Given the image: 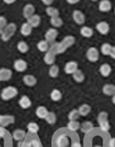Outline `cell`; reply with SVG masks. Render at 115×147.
Here are the masks:
<instances>
[{
    "mask_svg": "<svg viewBox=\"0 0 115 147\" xmlns=\"http://www.w3.org/2000/svg\"><path fill=\"white\" fill-rule=\"evenodd\" d=\"M98 124L101 130L103 131L108 132L110 129V124L108 120L100 122L98 123Z\"/></svg>",
    "mask_w": 115,
    "mask_h": 147,
    "instance_id": "obj_39",
    "label": "cell"
},
{
    "mask_svg": "<svg viewBox=\"0 0 115 147\" xmlns=\"http://www.w3.org/2000/svg\"><path fill=\"white\" fill-rule=\"evenodd\" d=\"M0 147H1V145H0Z\"/></svg>",
    "mask_w": 115,
    "mask_h": 147,
    "instance_id": "obj_53",
    "label": "cell"
},
{
    "mask_svg": "<svg viewBox=\"0 0 115 147\" xmlns=\"http://www.w3.org/2000/svg\"><path fill=\"white\" fill-rule=\"evenodd\" d=\"M13 75L12 71L7 68H0V82H7L10 80Z\"/></svg>",
    "mask_w": 115,
    "mask_h": 147,
    "instance_id": "obj_11",
    "label": "cell"
},
{
    "mask_svg": "<svg viewBox=\"0 0 115 147\" xmlns=\"http://www.w3.org/2000/svg\"><path fill=\"white\" fill-rule=\"evenodd\" d=\"M114 14H115V8H114Z\"/></svg>",
    "mask_w": 115,
    "mask_h": 147,
    "instance_id": "obj_52",
    "label": "cell"
},
{
    "mask_svg": "<svg viewBox=\"0 0 115 147\" xmlns=\"http://www.w3.org/2000/svg\"><path fill=\"white\" fill-rule=\"evenodd\" d=\"M67 128L72 131H76L80 128V124L77 120L74 121H70L67 124Z\"/></svg>",
    "mask_w": 115,
    "mask_h": 147,
    "instance_id": "obj_34",
    "label": "cell"
},
{
    "mask_svg": "<svg viewBox=\"0 0 115 147\" xmlns=\"http://www.w3.org/2000/svg\"><path fill=\"white\" fill-rule=\"evenodd\" d=\"M46 13L47 14V15L50 17V18H55V17H57L60 15V11L55 7L49 6L47 7L46 9Z\"/></svg>",
    "mask_w": 115,
    "mask_h": 147,
    "instance_id": "obj_30",
    "label": "cell"
},
{
    "mask_svg": "<svg viewBox=\"0 0 115 147\" xmlns=\"http://www.w3.org/2000/svg\"><path fill=\"white\" fill-rule=\"evenodd\" d=\"M17 49L19 52L25 54L28 52L29 49H30V47H29L28 45L25 41H20L18 43Z\"/></svg>",
    "mask_w": 115,
    "mask_h": 147,
    "instance_id": "obj_32",
    "label": "cell"
},
{
    "mask_svg": "<svg viewBox=\"0 0 115 147\" xmlns=\"http://www.w3.org/2000/svg\"><path fill=\"white\" fill-rule=\"evenodd\" d=\"M35 11V7L33 4L28 3L26 4L23 9V16L25 18L28 19L34 14Z\"/></svg>",
    "mask_w": 115,
    "mask_h": 147,
    "instance_id": "obj_13",
    "label": "cell"
},
{
    "mask_svg": "<svg viewBox=\"0 0 115 147\" xmlns=\"http://www.w3.org/2000/svg\"><path fill=\"white\" fill-rule=\"evenodd\" d=\"M14 121H15V118L14 116L0 114V127H6L11 124H13Z\"/></svg>",
    "mask_w": 115,
    "mask_h": 147,
    "instance_id": "obj_6",
    "label": "cell"
},
{
    "mask_svg": "<svg viewBox=\"0 0 115 147\" xmlns=\"http://www.w3.org/2000/svg\"><path fill=\"white\" fill-rule=\"evenodd\" d=\"M16 30L17 25L15 24L13 22L8 24L1 35V40L4 42L8 41L15 34Z\"/></svg>",
    "mask_w": 115,
    "mask_h": 147,
    "instance_id": "obj_3",
    "label": "cell"
},
{
    "mask_svg": "<svg viewBox=\"0 0 115 147\" xmlns=\"http://www.w3.org/2000/svg\"><path fill=\"white\" fill-rule=\"evenodd\" d=\"M112 58H113V59L115 60V46H113L112 47V51H111V53H110V55Z\"/></svg>",
    "mask_w": 115,
    "mask_h": 147,
    "instance_id": "obj_46",
    "label": "cell"
},
{
    "mask_svg": "<svg viewBox=\"0 0 115 147\" xmlns=\"http://www.w3.org/2000/svg\"><path fill=\"white\" fill-rule=\"evenodd\" d=\"M80 33L83 37L91 38L93 34V31L91 28L87 26H84L80 29Z\"/></svg>",
    "mask_w": 115,
    "mask_h": 147,
    "instance_id": "obj_26",
    "label": "cell"
},
{
    "mask_svg": "<svg viewBox=\"0 0 115 147\" xmlns=\"http://www.w3.org/2000/svg\"><path fill=\"white\" fill-rule=\"evenodd\" d=\"M68 147H69V146H68Z\"/></svg>",
    "mask_w": 115,
    "mask_h": 147,
    "instance_id": "obj_54",
    "label": "cell"
},
{
    "mask_svg": "<svg viewBox=\"0 0 115 147\" xmlns=\"http://www.w3.org/2000/svg\"><path fill=\"white\" fill-rule=\"evenodd\" d=\"M50 24L55 28H60L64 24L62 19L60 16L50 18Z\"/></svg>",
    "mask_w": 115,
    "mask_h": 147,
    "instance_id": "obj_35",
    "label": "cell"
},
{
    "mask_svg": "<svg viewBox=\"0 0 115 147\" xmlns=\"http://www.w3.org/2000/svg\"><path fill=\"white\" fill-rule=\"evenodd\" d=\"M57 147H68L70 139L66 135H61L57 138L56 140Z\"/></svg>",
    "mask_w": 115,
    "mask_h": 147,
    "instance_id": "obj_12",
    "label": "cell"
},
{
    "mask_svg": "<svg viewBox=\"0 0 115 147\" xmlns=\"http://www.w3.org/2000/svg\"><path fill=\"white\" fill-rule=\"evenodd\" d=\"M25 147H41V144L37 139H32L28 143L25 142Z\"/></svg>",
    "mask_w": 115,
    "mask_h": 147,
    "instance_id": "obj_42",
    "label": "cell"
},
{
    "mask_svg": "<svg viewBox=\"0 0 115 147\" xmlns=\"http://www.w3.org/2000/svg\"><path fill=\"white\" fill-rule=\"evenodd\" d=\"M50 99H51L53 101L58 102L61 100V99H62V94L60 90L55 89L51 92V93H50Z\"/></svg>",
    "mask_w": 115,
    "mask_h": 147,
    "instance_id": "obj_28",
    "label": "cell"
},
{
    "mask_svg": "<svg viewBox=\"0 0 115 147\" xmlns=\"http://www.w3.org/2000/svg\"><path fill=\"white\" fill-rule=\"evenodd\" d=\"M73 20L75 22V23L78 25H83L85 22L86 18L85 14L82 11L78 10H75L73 12Z\"/></svg>",
    "mask_w": 115,
    "mask_h": 147,
    "instance_id": "obj_5",
    "label": "cell"
},
{
    "mask_svg": "<svg viewBox=\"0 0 115 147\" xmlns=\"http://www.w3.org/2000/svg\"><path fill=\"white\" fill-rule=\"evenodd\" d=\"M18 90L16 87L10 86L3 89L1 93V98L3 100L8 101L15 98L18 94Z\"/></svg>",
    "mask_w": 115,
    "mask_h": 147,
    "instance_id": "obj_2",
    "label": "cell"
},
{
    "mask_svg": "<svg viewBox=\"0 0 115 147\" xmlns=\"http://www.w3.org/2000/svg\"><path fill=\"white\" fill-rule=\"evenodd\" d=\"M80 117V115L78 113V109H72L68 115V118L70 121L77 120Z\"/></svg>",
    "mask_w": 115,
    "mask_h": 147,
    "instance_id": "obj_37",
    "label": "cell"
},
{
    "mask_svg": "<svg viewBox=\"0 0 115 147\" xmlns=\"http://www.w3.org/2000/svg\"><path fill=\"white\" fill-rule=\"evenodd\" d=\"M76 42L74 36L67 35L60 42H54L50 47L49 50L56 55L64 53L68 48L73 46Z\"/></svg>",
    "mask_w": 115,
    "mask_h": 147,
    "instance_id": "obj_1",
    "label": "cell"
},
{
    "mask_svg": "<svg viewBox=\"0 0 115 147\" xmlns=\"http://www.w3.org/2000/svg\"><path fill=\"white\" fill-rule=\"evenodd\" d=\"M93 147H103V146H101V145H95V146H94Z\"/></svg>",
    "mask_w": 115,
    "mask_h": 147,
    "instance_id": "obj_51",
    "label": "cell"
},
{
    "mask_svg": "<svg viewBox=\"0 0 115 147\" xmlns=\"http://www.w3.org/2000/svg\"><path fill=\"white\" fill-rule=\"evenodd\" d=\"M24 84L28 87H33L37 83V80L35 77L31 74H26L23 77Z\"/></svg>",
    "mask_w": 115,
    "mask_h": 147,
    "instance_id": "obj_18",
    "label": "cell"
},
{
    "mask_svg": "<svg viewBox=\"0 0 115 147\" xmlns=\"http://www.w3.org/2000/svg\"><path fill=\"white\" fill-rule=\"evenodd\" d=\"M86 58L91 62H96L99 58V53L98 49L95 47H91L86 51Z\"/></svg>",
    "mask_w": 115,
    "mask_h": 147,
    "instance_id": "obj_4",
    "label": "cell"
},
{
    "mask_svg": "<svg viewBox=\"0 0 115 147\" xmlns=\"http://www.w3.org/2000/svg\"><path fill=\"white\" fill-rule=\"evenodd\" d=\"M67 2L70 4H75L79 2L78 0H67Z\"/></svg>",
    "mask_w": 115,
    "mask_h": 147,
    "instance_id": "obj_48",
    "label": "cell"
},
{
    "mask_svg": "<svg viewBox=\"0 0 115 147\" xmlns=\"http://www.w3.org/2000/svg\"><path fill=\"white\" fill-rule=\"evenodd\" d=\"M108 116H109V115H108V113L106 111L100 112L97 116L98 123L101 122L103 121L108 120Z\"/></svg>",
    "mask_w": 115,
    "mask_h": 147,
    "instance_id": "obj_41",
    "label": "cell"
},
{
    "mask_svg": "<svg viewBox=\"0 0 115 147\" xmlns=\"http://www.w3.org/2000/svg\"><path fill=\"white\" fill-rule=\"evenodd\" d=\"M19 105L20 107L24 109L30 108L32 105V102L26 95H23L19 100Z\"/></svg>",
    "mask_w": 115,
    "mask_h": 147,
    "instance_id": "obj_21",
    "label": "cell"
},
{
    "mask_svg": "<svg viewBox=\"0 0 115 147\" xmlns=\"http://www.w3.org/2000/svg\"><path fill=\"white\" fill-rule=\"evenodd\" d=\"M56 59V55L52 51L49 50L45 53L43 60L46 64L48 65H52L54 64Z\"/></svg>",
    "mask_w": 115,
    "mask_h": 147,
    "instance_id": "obj_16",
    "label": "cell"
},
{
    "mask_svg": "<svg viewBox=\"0 0 115 147\" xmlns=\"http://www.w3.org/2000/svg\"><path fill=\"white\" fill-rule=\"evenodd\" d=\"M7 25L8 24L6 18L3 16H0V35H1Z\"/></svg>",
    "mask_w": 115,
    "mask_h": 147,
    "instance_id": "obj_40",
    "label": "cell"
},
{
    "mask_svg": "<svg viewBox=\"0 0 115 147\" xmlns=\"http://www.w3.org/2000/svg\"><path fill=\"white\" fill-rule=\"evenodd\" d=\"M112 103H113V104L115 105V95H114L113 96H112Z\"/></svg>",
    "mask_w": 115,
    "mask_h": 147,
    "instance_id": "obj_50",
    "label": "cell"
},
{
    "mask_svg": "<svg viewBox=\"0 0 115 147\" xmlns=\"http://www.w3.org/2000/svg\"><path fill=\"white\" fill-rule=\"evenodd\" d=\"M7 133V130L3 127H0V138H4Z\"/></svg>",
    "mask_w": 115,
    "mask_h": 147,
    "instance_id": "obj_43",
    "label": "cell"
},
{
    "mask_svg": "<svg viewBox=\"0 0 115 147\" xmlns=\"http://www.w3.org/2000/svg\"><path fill=\"white\" fill-rule=\"evenodd\" d=\"M91 107L86 104H83L81 106L79 107L78 111L79 114H80V116L82 117H86L87 116L91 111Z\"/></svg>",
    "mask_w": 115,
    "mask_h": 147,
    "instance_id": "obj_25",
    "label": "cell"
},
{
    "mask_svg": "<svg viewBox=\"0 0 115 147\" xmlns=\"http://www.w3.org/2000/svg\"><path fill=\"white\" fill-rule=\"evenodd\" d=\"M13 67L17 72H23L27 69L28 64L27 62L22 59H18L14 61Z\"/></svg>",
    "mask_w": 115,
    "mask_h": 147,
    "instance_id": "obj_8",
    "label": "cell"
},
{
    "mask_svg": "<svg viewBox=\"0 0 115 147\" xmlns=\"http://www.w3.org/2000/svg\"><path fill=\"white\" fill-rule=\"evenodd\" d=\"M49 111L44 106H39L35 110V114L40 119H45Z\"/></svg>",
    "mask_w": 115,
    "mask_h": 147,
    "instance_id": "obj_22",
    "label": "cell"
},
{
    "mask_svg": "<svg viewBox=\"0 0 115 147\" xmlns=\"http://www.w3.org/2000/svg\"><path fill=\"white\" fill-rule=\"evenodd\" d=\"M78 69V63L74 61H69L65 65L64 71L67 74H72Z\"/></svg>",
    "mask_w": 115,
    "mask_h": 147,
    "instance_id": "obj_10",
    "label": "cell"
},
{
    "mask_svg": "<svg viewBox=\"0 0 115 147\" xmlns=\"http://www.w3.org/2000/svg\"><path fill=\"white\" fill-rule=\"evenodd\" d=\"M45 120L46 122L49 124L53 125L56 123L57 119H56V115L53 112H49L47 117H46Z\"/></svg>",
    "mask_w": 115,
    "mask_h": 147,
    "instance_id": "obj_38",
    "label": "cell"
},
{
    "mask_svg": "<svg viewBox=\"0 0 115 147\" xmlns=\"http://www.w3.org/2000/svg\"><path fill=\"white\" fill-rule=\"evenodd\" d=\"M112 3L109 0H102L98 5V9L101 12H108L112 10Z\"/></svg>",
    "mask_w": 115,
    "mask_h": 147,
    "instance_id": "obj_20",
    "label": "cell"
},
{
    "mask_svg": "<svg viewBox=\"0 0 115 147\" xmlns=\"http://www.w3.org/2000/svg\"><path fill=\"white\" fill-rule=\"evenodd\" d=\"M109 146L115 147V137L110 139V140L109 141Z\"/></svg>",
    "mask_w": 115,
    "mask_h": 147,
    "instance_id": "obj_45",
    "label": "cell"
},
{
    "mask_svg": "<svg viewBox=\"0 0 115 147\" xmlns=\"http://www.w3.org/2000/svg\"><path fill=\"white\" fill-rule=\"evenodd\" d=\"M73 78L76 83H81L85 80V76L82 71L78 69L73 74Z\"/></svg>",
    "mask_w": 115,
    "mask_h": 147,
    "instance_id": "obj_27",
    "label": "cell"
},
{
    "mask_svg": "<svg viewBox=\"0 0 115 147\" xmlns=\"http://www.w3.org/2000/svg\"><path fill=\"white\" fill-rule=\"evenodd\" d=\"M49 44V43L46 40H41L37 44V49L41 52L46 53L50 49Z\"/></svg>",
    "mask_w": 115,
    "mask_h": 147,
    "instance_id": "obj_31",
    "label": "cell"
},
{
    "mask_svg": "<svg viewBox=\"0 0 115 147\" xmlns=\"http://www.w3.org/2000/svg\"><path fill=\"white\" fill-rule=\"evenodd\" d=\"M32 31V28L31 25H29L27 22L24 23L22 25L20 29V32L23 36H27L30 35Z\"/></svg>",
    "mask_w": 115,
    "mask_h": 147,
    "instance_id": "obj_24",
    "label": "cell"
},
{
    "mask_svg": "<svg viewBox=\"0 0 115 147\" xmlns=\"http://www.w3.org/2000/svg\"><path fill=\"white\" fill-rule=\"evenodd\" d=\"M71 147H82V145L79 142L76 141V142H73V144H72Z\"/></svg>",
    "mask_w": 115,
    "mask_h": 147,
    "instance_id": "obj_47",
    "label": "cell"
},
{
    "mask_svg": "<svg viewBox=\"0 0 115 147\" xmlns=\"http://www.w3.org/2000/svg\"><path fill=\"white\" fill-rule=\"evenodd\" d=\"M4 2L7 4H12L14 3H15L16 1H14V0H4Z\"/></svg>",
    "mask_w": 115,
    "mask_h": 147,
    "instance_id": "obj_49",
    "label": "cell"
},
{
    "mask_svg": "<svg viewBox=\"0 0 115 147\" xmlns=\"http://www.w3.org/2000/svg\"><path fill=\"white\" fill-rule=\"evenodd\" d=\"M93 129V124L90 121H85L80 124V130L83 134H88Z\"/></svg>",
    "mask_w": 115,
    "mask_h": 147,
    "instance_id": "obj_23",
    "label": "cell"
},
{
    "mask_svg": "<svg viewBox=\"0 0 115 147\" xmlns=\"http://www.w3.org/2000/svg\"><path fill=\"white\" fill-rule=\"evenodd\" d=\"M99 71L101 75L103 77H109V76L111 74L112 69L110 65H109L107 63H105L100 66Z\"/></svg>",
    "mask_w": 115,
    "mask_h": 147,
    "instance_id": "obj_15",
    "label": "cell"
},
{
    "mask_svg": "<svg viewBox=\"0 0 115 147\" xmlns=\"http://www.w3.org/2000/svg\"><path fill=\"white\" fill-rule=\"evenodd\" d=\"M27 23L31 25L32 28L38 27L41 23V17L37 14H34V15L29 18L27 19Z\"/></svg>",
    "mask_w": 115,
    "mask_h": 147,
    "instance_id": "obj_17",
    "label": "cell"
},
{
    "mask_svg": "<svg viewBox=\"0 0 115 147\" xmlns=\"http://www.w3.org/2000/svg\"><path fill=\"white\" fill-rule=\"evenodd\" d=\"M60 72V68L57 65H52L51 67H50L49 69V75L50 77L52 78H56L59 75Z\"/></svg>",
    "mask_w": 115,
    "mask_h": 147,
    "instance_id": "obj_33",
    "label": "cell"
},
{
    "mask_svg": "<svg viewBox=\"0 0 115 147\" xmlns=\"http://www.w3.org/2000/svg\"><path fill=\"white\" fill-rule=\"evenodd\" d=\"M97 31L101 35H105L109 32L110 27L109 24L106 21H101L98 22L96 25Z\"/></svg>",
    "mask_w": 115,
    "mask_h": 147,
    "instance_id": "obj_7",
    "label": "cell"
},
{
    "mask_svg": "<svg viewBox=\"0 0 115 147\" xmlns=\"http://www.w3.org/2000/svg\"><path fill=\"white\" fill-rule=\"evenodd\" d=\"M103 93L108 96H113L115 95V85L113 84H106L102 89Z\"/></svg>",
    "mask_w": 115,
    "mask_h": 147,
    "instance_id": "obj_19",
    "label": "cell"
},
{
    "mask_svg": "<svg viewBox=\"0 0 115 147\" xmlns=\"http://www.w3.org/2000/svg\"><path fill=\"white\" fill-rule=\"evenodd\" d=\"M42 3L47 7H49L53 3V1H52V0H43Z\"/></svg>",
    "mask_w": 115,
    "mask_h": 147,
    "instance_id": "obj_44",
    "label": "cell"
},
{
    "mask_svg": "<svg viewBox=\"0 0 115 147\" xmlns=\"http://www.w3.org/2000/svg\"><path fill=\"white\" fill-rule=\"evenodd\" d=\"M113 46L109 43H104L101 46V52L104 56H110Z\"/></svg>",
    "mask_w": 115,
    "mask_h": 147,
    "instance_id": "obj_29",
    "label": "cell"
},
{
    "mask_svg": "<svg viewBox=\"0 0 115 147\" xmlns=\"http://www.w3.org/2000/svg\"><path fill=\"white\" fill-rule=\"evenodd\" d=\"M26 137V132L24 130L17 129L14 130L12 133V138L16 141H24Z\"/></svg>",
    "mask_w": 115,
    "mask_h": 147,
    "instance_id": "obj_14",
    "label": "cell"
},
{
    "mask_svg": "<svg viewBox=\"0 0 115 147\" xmlns=\"http://www.w3.org/2000/svg\"><path fill=\"white\" fill-rule=\"evenodd\" d=\"M57 35H58V31L56 29L50 28L45 34V40L49 43H53L55 41Z\"/></svg>",
    "mask_w": 115,
    "mask_h": 147,
    "instance_id": "obj_9",
    "label": "cell"
},
{
    "mask_svg": "<svg viewBox=\"0 0 115 147\" xmlns=\"http://www.w3.org/2000/svg\"><path fill=\"white\" fill-rule=\"evenodd\" d=\"M27 129L30 133L32 134H37L39 131V124L35 122H30L27 125Z\"/></svg>",
    "mask_w": 115,
    "mask_h": 147,
    "instance_id": "obj_36",
    "label": "cell"
}]
</instances>
